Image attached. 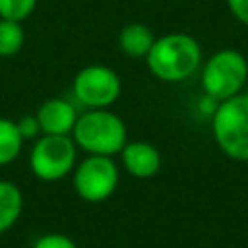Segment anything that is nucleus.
<instances>
[{"label":"nucleus","instance_id":"1","mask_svg":"<svg viewBox=\"0 0 248 248\" xmlns=\"http://www.w3.org/2000/svg\"><path fill=\"white\" fill-rule=\"evenodd\" d=\"M145 62L155 78L174 83L190 78L198 70L202 48L198 41L186 33H169L155 39Z\"/></svg>","mask_w":248,"mask_h":248},{"label":"nucleus","instance_id":"2","mask_svg":"<svg viewBox=\"0 0 248 248\" xmlns=\"http://www.w3.org/2000/svg\"><path fill=\"white\" fill-rule=\"evenodd\" d=\"M72 140L78 149H83L89 155L112 157L126 145L128 130L124 120L108 108H89L78 116Z\"/></svg>","mask_w":248,"mask_h":248},{"label":"nucleus","instance_id":"3","mask_svg":"<svg viewBox=\"0 0 248 248\" xmlns=\"http://www.w3.org/2000/svg\"><path fill=\"white\" fill-rule=\"evenodd\" d=\"M213 136L229 157L248 161V95L219 103L213 112Z\"/></svg>","mask_w":248,"mask_h":248},{"label":"nucleus","instance_id":"4","mask_svg":"<svg viewBox=\"0 0 248 248\" xmlns=\"http://www.w3.org/2000/svg\"><path fill=\"white\" fill-rule=\"evenodd\" d=\"M78 159V145L72 136H46L43 134L31 147L29 167L31 172L45 182H56L68 176Z\"/></svg>","mask_w":248,"mask_h":248},{"label":"nucleus","instance_id":"5","mask_svg":"<svg viewBox=\"0 0 248 248\" xmlns=\"http://www.w3.org/2000/svg\"><path fill=\"white\" fill-rule=\"evenodd\" d=\"M248 76L246 58L236 50H219L203 66L202 85L207 97L225 101L238 95Z\"/></svg>","mask_w":248,"mask_h":248},{"label":"nucleus","instance_id":"6","mask_svg":"<svg viewBox=\"0 0 248 248\" xmlns=\"http://www.w3.org/2000/svg\"><path fill=\"white\" fill-rule=\"evenodd\" d=\"M72 172L76 194L89 203L108 200L114 194L120 178L116 163L112 161V157L105 155H87L74 167Z\"/></svg>","mask_w":248,"mask_h":248},{"label":"nucleus","instance_id":"7","mask_svg":"<svg viewBox=\"0 0 248 248\" xmlns=\"http://www.w3.org/2000/svg\"><path fill=\"white\" fill-rule=\"evenodd\" d=\"M122 91V81L118 74L105 64H91L81 68L74 76L72 93L81 107L87 108H107L110 107Z\"/></svg>","mask_w":248,"mask_h":248},{"label":"nucleus","instance_id":"8","mask_svg":"<svg viewBox=\"0 0 248 248\" xmlns=\"http://www.w3.org/2000/svg\"><path fill=\"white\" fill-rule=\"evenodd\" d=\"M35 116L41 126V136H72L79 112L66 97H52L41 103Z\"/></svg>","mask_w":248,"mask_h":248},{"label":"nucleus","instance_id":"9","mask_svg":"<svg viewBox=\"0 0 248 248\" xmlns=\"http://www.w3.org/2000/svg\"><path fill=\"white\" fill-rule=\"evenodd\" d=\"M118 155L126 172L134 178H151L161 169V153L149 141H126Z\"/></svg>","mask_w":248,"mask_h":248},{"label":"nucleus","instance_id":"10","mask_svg":"<svg viewBox=\"0 0 248 248\" xmlns=\"http://www.w3.org/2000/svg\"><path fill=\"white\" fill-rule=\"evenodd\" d=\"M153 43L155 35L143 23H128L118 33V46L130 58H145Z\"/></svg>","mask_w":248,"mask_h":248},{"label":"nucleus","instance_id":"11","mask_svg":"<svg viewBox=\"0 0 248 248\" xmlns=\"http://www.w3.org/2000/svg\"><path fill=\"white\" fill-rule=\"evenodd\" d=\"M23 209V196L21 190L10 182V180H0V234L10 231Z\"/></svg>","mask_w":248,"mask_h":248},{"label":"nucleus","instance_id":"12","mask_svg":"<svg viewBox=\"0 0 248 248\" xmlns=\"http://www.w3.org/2000/svg\"><path fill=\"white\" fill-rule=\"evenodd\" d=\"M23 147V138L17 130V124L10 118L0 116V167L10 165L17 159Z\"/></svg>","mask_w":248,"mask_h":248},{"label":"nucleus","instance_id":"13","mask_svg":"<svg viewBox=\"0 0 248 248\" xmlns=\"http://www.w3.org/2000/svg\"><path fill=\"white\" fill-rule=\"evenodd\" d=\"M23 43H25V33L21 21L0 17V56L8 58L17 54L23 48Z\"/></svg>","mask_w":248,"mask_h":248},{"label":"nucleus","instance_id":"14","mask_svg":"<svg viewBox=\"0 0 248 248\" xmlns=\"http://www.w3.org/2000/svg\"><path fill=\"white\" fill-rule=\"evenodd\" d=\"M39 0H0V17L23 21L27 19Z\"/></svg>","mask_w":248,"mask_h":248},{"label":"nucleus","instance_id":"15","mask_svg":"<svg viewBox=\"0 0 248 248\" xmlns=\"http://www.w3.org/2000/svg\"><path fill=\"white\" fill-rule=\"evenodd\" d=\"M33 248H78L76 242L66 236V234H60V232H48V234H43L35 240Z\"/></svg>","mask_w":248,"mask_h":248},{"label":"nucleus","instance_id":"16","mask_svg":"<svg viewBox=\"0 0 248 248\" xmlns=\"http://www.w3.org/2000/svg\"><path fill=\"white\" fill-rule=\"evenodd\" d=\"M16 124H17V130H19L23 141L41 136V126H39V120H37L35 114H25V116H21Z\"/></svg>","mask_w":248,"mask_h":248},{"label":"nucleus","instance_id":"17","mask_svg":"<svg viewBox=\"0 0 248 248\" xmlns=\"http://www.w3.org/2000/svg\"><path fill=\"white\" fill-rule=\"evenodd\" d=\"M232 16L248 25V0H227Z\"/></svg>","mask_w":248,"mask_h":248}]
</instances>
